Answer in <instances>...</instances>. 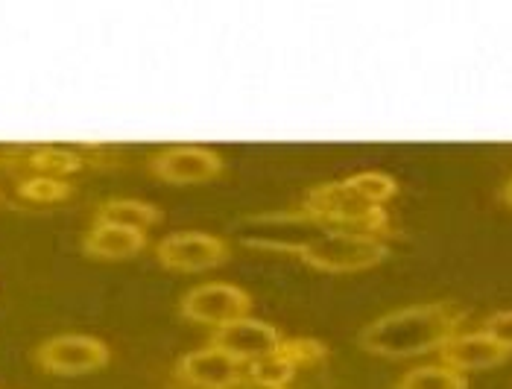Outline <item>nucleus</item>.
Returning <instances> with one entry per match:
<instances>
[{
  "label": "nucleus",
  "mask_w": 512,
  "mask_h": 389,
  "mask_svg": "<svg viewBox=\"0 0 512 389\" xmlns=\"http://www.w3.org/2000/svg\"><path fill=\"white\" fill-rule=\"evenodd\" d=\"M109 357L112 351L103 340L85 337V334H62V337L44 340L36 349L39 369L50 375H85V372L103 369Z\"/></svg>",
  "instance_id": "nucleus-6"
},
{
  "label": "nucleus",
  "mask_w": 512,
  "mask_h": 389,
  "mask_svg": "<svg viewBox=\"0 0 512 389\" xmlns=\"http://www.w3.org/2000/svg\"><path fill=\"white\" fill-rule=\"evenodd\" d=\"M305 208L331 232L369 234V237H381V240H384V234H390L387 211L360 199L346 182H331V185L314 188L305 199Z\"/></svg>",
  "instance_id": "nucleus-2"
},
{
  "label": "nucleus",
  "mask_w": 512,
  "mask_h": 389,
  "mask_svg": "<svg viewBox=\"0 0 512 389\" xmlns=\"http://www.w3.org/2000/svg\"><path fill=\"white\" fill-rule=\"evenodd\" d=\"M249 378H255V381H261V384H267V387L287 389V384L296 378V369H293L287 360H281L278 354H270V357H264V360L249 363Z\"/></svg>",
  "instance_id": "nucleus-16"
},
{
  "label": "nucleus",
  "mask_w": 512,
  "mask_h": 389,
  "mask_svg": "<svg viewBox=\"0 0 512 389\" xmlns=\"http://www.w3.org/2000/svg\"><path fill=\"white\" fill-rule=\"evenodd\" d=\"M346 185L360 199H366L369 205H378V208L398 194V182H395L393 176H387V173H357L352 179H346Z\"/></svg>",
  "instance_id": "nucleus-14"
},
{
  "label": "nucleus",
  "mask_w": 512,
  "mask_h": 389,
  "mask_svg": "<svg viewBox=\"0 0 512 389\" xmlns=\"http://www.w3.org/2000/svg\"><path fill=\"white\" fill-rule=\"evenodd\" d=\"M439 357L445 366H451L454 372H480V369H495L501 366L510 351L501 349L492 337H486L483 331H469V334H457L451 337L442 349H439Z\"/></svg>",
  "instance_id": "nucleus-10"
},
{
  "label": "nucleus",
  "mask_w": 512,
  "mask_h": 389,
  "mask_svg": "<svg viewBox=\"0 0 512 389\" xmlns=\"http://www.w3.org/2000/svg\"><path fill=\"white\" fill-rule=\"evenodd\" d=\"M252 311V296L226 281H211L188 290L179 302V313L188 322L208 325V328H223L235 319H243Z\"/></svg>",
  "instance_id": "nucleus-5"
},
{
  "label": "nucleus",
  "mask_w": 512,
  "mask_h": 389,
  "mask_svg": "<svg viewBox=\"0 0 512 389\" xmlns=\"http://www.w3.org/2000/svg\"><path fill=\"white\" fill-rule=\"evenodd\" d=\"M395 389H469V378L445 363H428L404 372Z\"/></svg>",
  "instance_id": "nucleus-13"
},
{
  "label": "nucleus",
  "mask_w": 512,
  "mask_h": 389,
  "mask_svg": "<svg viewBox=\"0 0 512 389\" xmlns=\"http://www.w3.org/2000/svg\"><path fill=\"white\" fill-rule=\"evenodd\" d=\"M501 199L507 202V205H512V179L504 185V191H501Z\"/></svg>",
  "instance_id": "nucleus-19"
},
{
  "label": "nucleus",
  "mask_w": 512,
  "mask_h": 389,
  "mask_svg": "<svg viewBox=\"0 0 512 389\" xmlns=\"http://www.w3.org/2000/svg\"><path fill=\"white\" fill-rule=\"evenodd\" d=\"M276 354L281 360H287V363L299 372L302 366H314L319 360H325V357H328V346L319 343V340H305V337H299V340H281Z\"/></svg>",
  "instance_id": "nucleus-15"
},
{
  "label": "nucleus",
  "mask_w": 512,
  "mask_h": 389,
  "mask_svg": "<svg viewBox=\"0 0 512 389\" xmlns=\"http://www.w3.org/2000/svg\"><path fill=\"white\" fill-rule=\"evenodd\" d=\"M150 173L167 185H202L223 173V158L205 147H167L150 161Z\"/></svg>",
  "instance_id": "nucleus-7"
},
{
  "label": "nucleus",
  "mask_w": 512,
  "mask_h": 389,
  "mask_svg": "<svg viewBox=\"0 0 512 389\" xmlns=\"http://www.w3.org/2000/svg\"><path fill=\"white\" fill-rule=\"evenodd\" d=\"M486 337H492L501 349H507L512 354V311H498L492 313L483 328H480Z\"/></svg>",
  "instance_id": "nucleus-17"
},
{
  "label": "nucleus",
  "mask_w": 512,
  "mask_h": 389,
  "mask_svg": "<svg viewBox=\"0 0 512 389\" xmlns=\"http://www.w3.org/2000/svg\"><path fill=\"white\" fill-rule=\"evenodd\" d=\"M232 249L223 237L208 232H176L156 243V258L161 267L173 273H202L223 267Z\"/></svg>",
  "instance_id": "nucleus-4"
},
{
  "label": "nucleus",
  "mask_w": 512,
  "mask_h": 389,
  "mask_svg": "<svg viewBox=\"0 0 512 389\" xmlns=\"http://www.w3.org/2000/svg\"><path fill=\"white\" fill-rule=\"evenodd\" d=\"M293 252L308 267L322 270V273H360V270L378 267L390 255V246L381 237L325 229L314 240L296 246Z\"/></svg>",
  "instance_id": "nucleus-3"
},
{
  "label": "nucleus",
  "mask_w": 512,
  "mask_h": 389,
  "mask_svg": "<svg viewBox=\"0 0 512 389\" xmlns=\"http://www.w3.org/2000/svg\"><path fill=\"white\" fill-rule=\"evenodd\" d=\"M158 220H161V211L141 199H106L97 205V223H106V226L150 232Z\"/></svg>",
  "instance_id": "nucleus-12"
},
{
  "label": "nucleus",
  "mask_w": 512,
  "mask_h": 389,
  "mask_svg": "<svg viewBox=\"0 0 512 389\" xmlns=\"http://www.w3.org/2000/svg\"><path fill=\"white\" fill-rule=\"evenodd\" d=\"M278 343H281V334H278L276 325H270L264 319H252V316H243V319H235V322L217 328L211 337L214 349L226 351L243 363H255V360L276 354Z\"/></svg>",
  "instance_id": "nucleus-8"
},
{
  "label": "nucleus",
  "mask_w": 512,
  "mask_h": 389,
  "mask_svg": "<svg viewBox=\"0 0 512 389\" xmlns=\"http://www.w3.org/2000/svg\"><path fill=\"white\" fill-rule=\"evenodd\" d=\"M226 389H278V387H267V384H261V381H255V378H240V381H235L232 387H226Z\"/></svg>",
  "instance_id": "nucleus-18"
},
{
  "label": "nucleus",
  "mask_w": 512,
  "mask_h": 389,
  "mask_svg": "<svg viewBox=\"0 0 512 389\" xmlns=\"http://www.w3.org/2000/svg\"><path fill=\"white\" fill-rule=\"evenodd\" d=\"M463 322H466V311L451 302L410 305L369 322L360 331L357 346L375 357L407 360L442 349L451 337L460 334Z\"/></svg>",
  "instance_id": "nucleus-1"
},
{
  "label": "nucleus",
  "mask_w": 512,
  "mask_h": 389,
  "mask_svg": "<svg viewBox=\"0 0 512 389\" xmlns=\"http://www.w3.org/2000/svg\"><path fill=\"white\" fill-rule=\"evenodd\" d=\"M176 375L199 389H226L249 375V363L237 360L226 351L205 346L191 351L176 363Z\"/></svg>",
  "instance_id": "nucleus-9"
},
{
  "label": "nucleus",
  "mask_w": 512,
  "mask_h": 389,
  "mask_svg": "<svg viewBox=\"0 0 512 389\" xmlns=\"http://www.w3.org/2000/svg\"><path fill=\"white\" fill-rule=\"evenodd\" d=\"M144 246H147V232L106 226V223H94V229L82 237V252L97 261H123L144 252Z\"/></svg>",
  "instance_id": "nucleus-11"
}]
</instances>
